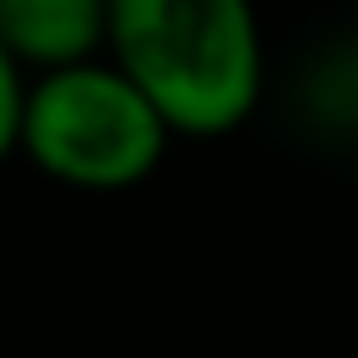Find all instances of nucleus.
Listing matches in <instances>:
<instances>
[{
	"mask_svg": "<svg viewBox=\"0 0 358 358\" xmlns=\"http://www.w3.org/2000/svg\"><path fill=\"white\" fill-rule=\"evenodd\" d=\"M106 56L145 90L173 140L235 134L268 90L257 0H106Z\"/></svg>",
	"mask_w": 358,
	"mask_h": 358,
	"instance_id": "f257e3e1",
	"label": "nucleus"
},
{
	"mask_svg": "<svg viewBox=\"0 0 358 358\" xmlns=\"http://www.w3.org/2000/svg\"><path fill=\"white\" fill-rule=\"evenodd\" d=\"M173 129L145 90L101 50L67 67L28 73L17 151L67 190H134L162 168Z\"/></svg>",
	"mask_w": 358,
	"mask_h": 358,
	"instance_id": "f03ea898",
	"label": "nucleus"
},
{
	"mask_svg": "<svg viewBox=\"0 0 358 358\" xmlns=\"http://www.w3.org/2000/svg\"><path fill=\"white\" fill-rule=\"evenodd\" d=\"M0 45L22 73L106 50V0H0Z\"/></svg>",
	"mask_w": 358,
	"mask_h": 358,
	"instance_id": "7ed1b4c3",
	"label": "nucleus"
},
{
	"mask_svg": "<svg viewBox=\"0 0 358 358\" xmlns=\"http://www.w3.org/2000/svg\"><path fill=\"white\" fill-rule=\"evenodd\" d=\"M296 112L324 140L358 145V28L324 39L296 73Z\"/></svg>",
	"mask_w": 358,
	"mask_h": 358,
	"instance_id": "20e7f679",
	"label": "nucleus"
},
{
	"mask_svg": "<svg viewBox=\"0 0 358 358\" xmlns=\"http://www.w3.org/2000/svg\"><path fill=\"white\" fill-rule=\"evenodd\" d=\"M22 90H28V73L17 67V56L0 45V162L17 157V123H22Z\"/></svg>",
	"mask_w": 358,
	"mask_h": 358,
	"instance_id": "39448f33",
	"label": "nucleus"
}]
</instances>
